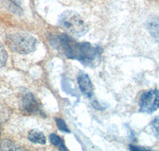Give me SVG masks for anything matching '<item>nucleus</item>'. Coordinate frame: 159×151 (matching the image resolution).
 <instances>
[{
    "instance_id": "obj_7",
    "label": "nucleus",
    "mask_w": 159,
    "mask_h": 151,
    "mask_svg": "<svg viewBox=\"0 0 159 151\" xmlns=\"http://www.w3.org/2000/svg\"><path fill=\"white\" fill-rule=\"evenodd\" d=\"M147 29L151 37L159 42V17L154 16L147 21Z\"/></svg>"
},
{
    "instance_id": "obj_11",
    "label": "nucleus",
    "mask_w": 159,
    "mask_h": 151,
    "mask_svg": "<svg viewBox=\"0 0 159 151\" xmlns=\"http://www.w3.org/2000/svg\"><path fill=\"white\" fill-rule=\"evenodd\" d=\"M7 60V53L6 52L4 47L0 43V68L4 66Z\"/></svg>"
},
{
    "instance_id": "obj_1",
    "label": "nucleus",
    "mask_w": 159,
    "mask_h": 151,
    "mask_svg": "<svg viewBox=\"0 0 159 151\" xmlns=\"http://www.w3.org/2000/svg\"><path fill=\"white\" fill-rule=\"evenodd\" d=\"M55 45L65 56L70 59L80 61L88 67H96L101 61L102 49L88 42H77L66 34L55 38Z\"/></svg>"
},
{
    "instance_id": "obj_2",
    "label": "nucleus",
    "mask_w": 159,
    "mask_h": 151,
    "mask_svg": "<svg viewBox=\"0 0 159 151\" xmlns=\"http://www.w3.org/2000/svg\"><path fill=\"white\" fill-rule=\"evenodd\" d=\"M59 24L62 29L75 37H82L88 31V25L76 12L66 11L61 15Z\"/></svg>"
},
{
    "instance_id": "obj_9",
    "label": "nucleus",
    "mask_w": 159,
    "mask_h": 151,
    "mask_svg": "<svg viewBox=\"0 0 159 151\" xmlns=\"http://www.w3.org/2000/svg\"><path fill=\"white\" fill-rule=\"evenodd\" d=\"M28 139L30 142H34V143L42 144H42H45V142H46V138L44 135V134L38 131V130H32L29 132Z\"/></svg>"
},
{
    "instance_id": "obj_6",
    "label": "nucleus",
    "mask_w": 159,
    "mask_h": 151,
    "mask_svg": "<svg viewBox=\"0 0 159 151\" xmlns=\"http://www.w3.org/2000/svg\"><path fill=\"white\" fill-rule=\"evenodd\" d=\"M77 81L80 91L89 98L92 97L93 95V86L89 76L84 72H80Z\"/></svg>"
},
{
    "instance_id": "obj_3",
    "label": "nucleus",
    "mask_w": 159,
    "mask_h": 151,
    "mask_svg": "<svg viewBox=\"0 0 159 151\" xmlns=\"http://www.w3.org/2000/svg\"><path fill=\"white\" fill-rule=\"evenodd\" d=\"M7 43L12 51L21 54H28L36 49L37 40L27 33H15L7 38Z\"/></svg>"
},
{
    "instance_id": "obj_13",
    "label": "nucleus",
    "mask_w": 159,
    "mask_h": 151,
    "mask_svg": "<svg viewBox=\"0 0 159 151\" xmlns=\"http://www.w3.org/2000/svg\"><path fill=\"white\" fill-rule=\"evenodd\" d=\"M151 128L154 135L159 139V118H156L152 121Z\"/></svg>"
},
{
    "instance_id": "obj_5",
    "label": "nucleus",
    "mask_w": 159,
    "mask_h": 151,
    "mask_svg": "<svg viewBox=\"0 0 159 151\" xmlns=\"http://www.w3.org/2000/svg\"><path fill=\"white\" fill-rule=\"evenodd\" d=\"M20 108L26 115H42V109L35 97L30 92H25L20 101Z\"/></svg>"
},
{
    "instance_id": "obj_10",
    "label": "nucleus",
    "mask_w": 159,
    "mask_h": 151,
    "mask_svg": "<svg viewBox=\"0 0 159 151\" xmlns=\"http://www.w3.org/2000/svg\"><path fill=\"white\" fill-rule=\"evenodd\" d=\"M49 140H50L51 143H52L54 146H56L57 148H58L60 150H68V149L66 148V146H65V143H64L63 140H62L58 135H57L56 134H51V135H49Z\"/></svg>"
},
{
    "instance_id": "obj_8",
    "label": "nucleus",
    "mask_w": 159,
    "mask_h": 151,
    "mask_svg": "<svg viewBox=\"0 0 159 151\" xmlns=\"http://www.w3.org/2000/svg\"><path fill=\"white\" fill-rule=\"evenodd\" d=\"M6 7L15 15H21L23 12L21 0H4Z\"/></svg>"
},
{
    "instance_id": "obj_15",
    "label": "nucleus",
    "mask_w": 159,
    "mask_h": 151,
    "mask_svg": "<svg viewBox=\"0 0 159 151\" xmlns=\"http://www.w3.org/2000/svg\"><path fill=\"white\" fill-rule=\"evenodd\" d=\"M130 149L131 150H150L149 149H147V148H142L139 147V146H130Z\"/></svg>"
},
{
    "instance_id": "obj_14",
    "label": "nucleus",
    "mask_w": 159,
    "mask_h": 151,
    "mask_svg": "<svg viewBox=\"0 0 159 151\" xmlns=\"http://www.w3.org/2000/svg\"><path fill=\"white\" fill-rule=\"evenodd\" d=\"M1 149L2 150H16L18 149V148H15V146L13 143H11L10 141H3L1 144Z\"/></svg>"
},
{
    "instance_id": "obj_4",
    "label": "nucleus",
    "mask_w": 159,
    "mask_h": 151,
    "mask_svg": "<svg viewBox=\"0 0 159 151\" xmlns=\"http://www.w3.org/2000/svg\"><path fill=\"white\" fill-rule=\"evenodd\" d=\"M159 108V90L151 89L144 92L139 99L140 112L150 114Z\"/></svg>"
},
{
    "instance_id": "obj_12",
    "label": "nucleus",
    "mask_w": 159,
    "mask_h": 151,
    "mask_svg": "<svg viewBox=\"0 0 159 151\" xmlns=\"http://www.w3.org/2000/svg\"><path fill=\"white\" fill-rule=\"evenodd\" d=\"M56 122H57V126H58L60 130L65 132V133H70V130H69V129L68 128L67 125H66L65 121L62 120L61 119H58V118H57Z\"/></svg>"
}]
</instances>
